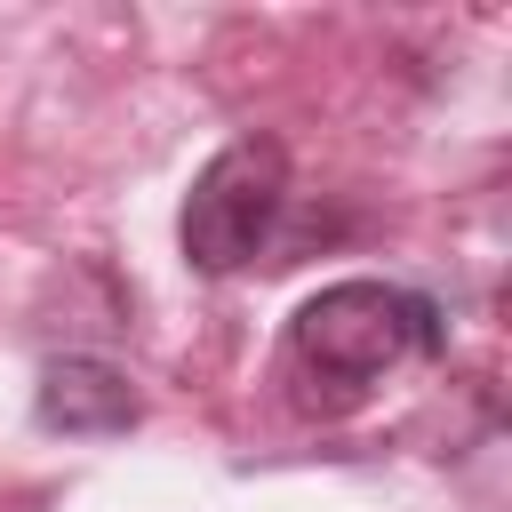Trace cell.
Returning a JSON list of instances; mask_svg holds the SVG:
<instances>
[{
    "label": "cell",
    "instance_id": "obj_1",
    "mask_svg": "<svg viewBox=\"0 0 512 512\" xmlns=\"http://www.w3.org/2000/svg\"><path fill=\"white\" fill-rule=\"evenodd\" d=\"M432 352H440V312L392 280H336V288L304 296L288 320V344H280L288 384L312 408H352L400 360H432Z\"/></svg>",
    "mask_w": 512,
    "mask_h": 512
},
{
    "label": "cell",
    "instance_id": "obj_2",
    "mask_svg": "<svg viewBox=\"0 0 512 512\" xmlns=\"http://www.w3.org/2000/svg\"><path fill=\"white\" fill-rule=\"evenodd\" d=\"M280 208H288V152L272 136H232L184 192V216H176L184 264L208 272V280L256 264L272 224H280Z\"/></svg>",
    "mask_w": 512,
    "mask_h": 512
},
{
    "label": "cell",
    "instance_id": "obj_3",
    "mask_svg": "<svg viewBox=\"0 0 512 512\" xmlns=\"http://www.w3.org/2000/svg\"><path fill=\"white\" fill-rule=\"evenodd\" d=\"M32 416L48 432H72V440H112L136 424V384L112 368V360H88V352H64L40 368L32 384Z\"/></svg>",
    "mask_w": 512,
    "mask_h": 512
}]
</instances>
